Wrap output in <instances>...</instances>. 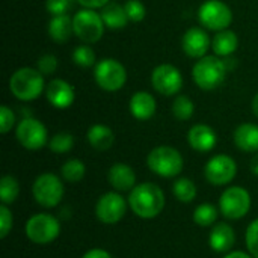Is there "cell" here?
<instances>
[{
  "mask_svg": "<svg viewBox=\"0 0 258 258\" xmlns=\"http://www.w3.org/2000/svg\"><path fill=\"white\" fill-rule=\"evenodd\" d=\"M86 138L89 145L97 151H107L109 148H112L115 142V135L112 128L104 124H94L88 130Z\"/></svg>",
  "mask_w": 258,
  "mask_h": 258,
  "instance_id": "obj_22",
  "label": "cell"
},
{
  "mask_svg": "<svg viewBox=\"0 0 258 258\" xmlns=\"http://www.w3.org/2000/svg\"><path fill=\"white\" fill-rule=\"evenodd\" d=\"M94 79L97 85L109 92L119 91L127 82V71L121 62L112 57L101 59L94 70Z\"/></svg>",
  "mask_w": 258,
  "mask_h": 258,
  "instance_id": "obj_10",
  "label": "cell"
},
{
  "mask_svg": "<svg viewBox=\"0 0 258 258\" xmlns=\"http://www.w3.org/2000/svg\"><path fill=\"white\" fill-rule=\"evenodd\" d=\"M85 174H86V166L80 159H68L60 168V177L68 183L82 181Z\"/></svg>",
  "mask_w": 258,
  "mask_h": 258,
  "instance_id": "obj_29",
  "label": "cell"
},
{
  "mask_svg": "<svg viewBox=\"0 0 258 258\" xmlns=\"http://www.w3.org/2000/svg\"><path fill=\"white\" fill-rule=\"evenodd\" d=\"M74 33L73 18L70 15H54L48 23V35L54 42H67Z\"/></svg>",
  "mask_w": 258,
  "mask_h": 258,
  "instance_id": "obj_24",
  "label": "cell"
},
{
  "mask_svg": "<svg viewBox=\"0 0 258 258\" xmlns=\"http://www.w3.org/2000/svg\"><path fill=\"white\" fill-rule=\"evenodd\" d=\"M14 124H15V115H14L12 109L8 106H2L0 107V132H2V135L9 133V130H12Z\"/></svg>",
  "mask_w": 258,
  "mask_h": 258,
  "instance_id": "obj_38",
  "label": "cell"
},
{
  "mask_svg": "<svg viewBox=\"0 0 258 258\" xmlns=\"http://www.w3.org/2000/svg\"><path fill=\"white\" fill-rule=\"evenodd\" d=\"M249 169H251V172L258 177V154H255L254 157H252V160H251V165H249Z\"/></svg>",
  "mask_w": 258,
  "mask_h": 258,
  "instance_id": "obj_42",
  "label": "cell"
},
{
  "mask_svg": "<svg viewBox=\"0 0 258 258\" xmlns=\"http://www.w3.org/2000/svg\"><path fill=\"white\" fill-rule=\"evenodd\" d=\"M128 207L141 219H154L165 209V194L156 183L147 181L136 184L128 192Z\"/></svg>",
  "mask_w": 258,
  "mask_h": 258,
  "instance_id": "obj_1",
  "label": "cell"
},
{
  "mask_svg": "<svg viewBox=\"0 0 258 258\" xmlns=\"http://www.w3.org/2000/svg\"><path fill=\"white\" fill-rule=\"evenodd\" d=\"M107 181L116 192H130L136 186V172L127 163H113L107 171Z\"/></svg>",
  "mask_w": 258,
  "mask_h": 258,
  "instance_id": "obj_19",
  "label": "cell"
},
{
  "mask_svg": "<svg viewBox=\"0 0 258 258\" xmlns=\"http://www.w3.org/2000/svg\"><path fill=\"white\" fill-rule=\"evenodd\" d=\"M45 98L56 109H68L76 98L74 88L62 79H54L45 86Z\"/></svg>",
  "mask_w": 258,
  "mask_h": 258,
  "instance_id": "obj_16",
  "label": "cell"
},
{
  "mask_svg": "<svg viewBox=\"0 0 258 258\" xmlns=\"http://www.w3.org/2000/svg\"><path fill=\"white\" fill-rule=\"evenodd\" d=\"M73 26H74V35L86 44H94L100 41L106 27L101 14L95 12V9H88V8L80 9L74 14Z\"/></svg>",
  "mask_w": 258,
  "mask_h": 258,
  "instance_id": "obj_8",
  "label": "cell"
},
{
  "mask_svg": "<svg viewBox=\"0 0 258 258\" xmlns=\"http://www.w3.org/2000/svg\"><path fill=\"white\" fill-rule=\"evenodd\" d=\"M252 206L251 194L242 186L227 187L219 198V212L230 221H239L245 218Z\"/></svg>",
  "mask_w": 258,
  "mask_h": 258,
  "instance_id": "obj_7",
  "label": "cell"
},
{
  "mask_svg": "<svg viewBox=\"0 0 258 258\" xmlns=\"http://www.w3.org/2000/svg\"><path fill=\"white\" fill-rule=\"evenodd\" d=\"M73 2L74 0H47L45 8L53 17L54 15H65L71 9Z\"/></svg>",
  "mask_w": 258,
  "mask_h": 258,
  "instance_id": "obj_37",
  "label": "cell"
},
{
  "mask_svg": "<svg viewBox=\"0 0 258 258\" xmlns=\"http://www.w3.org/2000/svg\"><path fill=\"white\" fill-rule=\"evenodd\" d=\"M73 60L83 68H89L97 65L95 60V51L89 47V45H79L74 48L73 51Z\"/></svg>",
  "mask_w": 258,
  "mask_h": 258,
  "instance_id": "obj_32",
  "label": "cell"
},
{
  "mask_svg": "<svg viewBox=\"0 0 258 258\" xmlns=\"http://www.w3.org/2000/svg\"><path fill=\"white\" fill-rule=\"evenodd\" d=\"M245 242L248 252L254 258H258V218L248 225L245 233Z\"/></svg>",
  "mask_w": 258,
  "mask_h": 258,
  "instance_id": "obj_33",
  "label": "cell"
},
{
  "mask_svg": "<svg viewBox=\"0 0 258 258\" xmlns=\"http://www.w3.org/2000/svg\"><path fill=\"white\" fill-rule=\"evenodd\" d=\"M228 67L225 60L216 56H204L197 60L192 68V79L203 91H213L219 88L227 79Z\"/></svg>",
  "mask_w": 258,
  "mask_h": 258,
  "instance_id": "obj_4",
  "label": "cell"
},
{
  "mask_svg": "<svg viewBox=\"0 0 258 258\" xmlns=\"http://www.w3.org/2000/svg\"><path fill=\"white\" fill-rule=\"evenodd\" d=\"M74 147V136L68 132H59L48 141V148L54 154H65Z\"/></svg>",
  "mask_w": 258,
  "mask_h": 258,
  "instance_id": "obj_31",
  "label": "cell"
},
{
  "mask_svg": "<svg viewBox=\"0 0 258 258\" xmlns=\"http://www.w3.org/2000/svg\"><path fill=\"white\" fill-rule=\"evenodd\" d=\"M237 47H239V38H237L236 32H233L230 29L218 32L212 41V48L218 57L231 56L237 50Z\"/></svg>",
  "mask_w": 258,
  "mask_h": 258,
  "instance_id": "obj_23",
  "label": "cell"
},
{
  "mask_svg": "<svg viewBox=\"0 0 258 258\" xmlns=\"http://www.w3.org/2000/svg\"><path fill=\"white\" fill-rule=\"evenodd\" d=\"M82 258H113L106 249H103V248H92V249H89V251H86Z\"/></svg>",
  "mask_w": 258,
  "mask_h": 258,
  "instance_id": "obj_39",
  "label": "cell"
},
{
  "mask_svg": "<svg viewBox=\"0 0 258 258\" xmlns=\"http://www.w3.org/2000/svg\"><path fill=\"white\" fill-rule=\"evenodd\" d=\"M128 207V201L121 195V192L112 190L103 194L95 204V216L104 225H115L121 222L125 216Z\"/></svg>",
  "mask_w": 258,
  "mask_h": 258,
  "instance_id": "obj_9",
  "label": "cell"
},
{
  "mask_svg": "<svg viewBox=\"0 0 258 258\" xmlns=\"http://www.w3.org/2000/svg\"><path fill=\"white\" fill-rule=\"evenodd\" d=\"M172 194H174V197L180 203L189 204V203H192L197 198L198 190H197V184L190 178H187V177H178L174 181V184H172Z\"/></svg>",
  "mask_w": 258,
  "mask_h": 258,
  "instance_id": "obj_26",
  "label": "cell"
},
{
  "mask_svg": "<svg viewBox=\"0 0 258 258\" xmlns=\"http://www.w3.org/2000/svg\"><path fill=\"white\" fill-rule=\"evenodd\" d=\"M195 104L187 95H178L175 97L172 103V113L178 121H189L194 116Z\"/></svg>",
  "mask_w": 258,
  "mask_h": 258,
  "instance_id": "obj_30",
  "label": "cell"
},
{
  "mask_svg": "<svg viewBox=\"0 0 258 258\" xmlns=\"http://www.w3.org/2000/svg\"><path fill=\"white\" fill-rule=\"evenodd\" d=\"M83 8H88V9H97V8H104L109 0H77Z\"/></svg>",
  "mask_w": 258,
  "mask_h": 258,
  "instance_id": "obj_40",
  "label": "cell"
},
{
  "mask_svg": "<svg viewBox=\"0 0 258 258\" xmlns=\"http://www.w3.org/2000/svg\"><path fill=\"white\" fill-rule=\"evenodd\" d=\"M198 18L206 29L221 32L230 27L233 21V12L231 8L222 0H207L200 6Z\"/></svg>",
  "mask_w": 258,
  "mask_h": 258,
  "instance_id": "obj_11",
  "label": "cell"
},
{
  "mask_svg": "<svg viewBox=\"0 0 258 258\" xmlns=\"http://www.w3.org/2000/svg\"><path fill=\"white\" fill-rule=\"evenodd\" d=\"M14 225V216L9 210V206L2 204L0 206V239H6L12 230Z\"/></svg>",
  "mask_w": 258,
  "mask_h": 258,
  "instance_id": "obj_35",
  "label": "cell"
},
{
  "mask_svg": "<svg viewBox=\"0 0 258 258\" xmlns=\"http://www.w3.org/2000/svg\"><path fill=\"white\" fill-rule=\"evenodd\" d=\"M9 89L20 101L36 100L42 92H45L44 74L30 67L18 68L9 79Z\"/></svg>",
  "mask_w": 258,
  "mask_h": 258,
  "instance_id": "obj_2",
  "label": "cell"
},
{
  "mask_svg": "<svg viewBox=\"0 0 258 258\" xmlns=\"http://www.w3.org/2000/svg\"><path fill=\"white\" fill-rule=\"evenodd\" d=\"M252 113L258 118V94H255V97L252 98Z\"/></svg>",
  "mask_w": 258,
  "mask_h": 258,
  "instance_id": "obj_43",
  "label": "cell"
},
{
  "mask_svg": "<svg viewBox=\"0 0 258 258\" xmlns=\"http://www.w3.org/2000/svg\"><path fill=\"white\" fill-rule=\"evenodd\" d=\"M101 18L104 21V26L109 29H122L130 21L124 6L110 2L104 8H101Z\"/></svg>",
  "mask_w": 258,
  "mask_h": 258,
  "instance_id": "obj_25",
  "label": "cell"
},
{
  "mask_svg": "<svg viewBox=\"0 0 258 258\" xmlns=\"http://www.w3.org/2000/svg\"><path fill=\"white\" fill-rule=\"evenodd\" d=\"M212 45V41L207 32L201 27H190L181 38L183 51L192 59H201L207 56V51Z\"/></svg>",
  "mask_w": 258,
  "mask_h": 258,
  "instance_id": "obj_15",
  "label": "cell"
},
{
  "mask_svg": "<svg viewBox=\"0 0 258 258\" xmlns=\"http://www.w3.org/2000/svg\"><path fill=\"white\" fill-rule=\"evenodd\" d=\"M187 142L192 150L198 153H209L216 147L218 135L207 124H195L187 133Z\"/></svg>",
  "mask_w": 258,
  "mask_h": 258,
  "instance_id": "obj_18",
  "label": "cell"
},
{
  "mask_svg": "<svg viewBox=\"0 0 258 258\" xmlns=\"http://www.w3.org/2000/svg\"><path fill=\"white\" fill-rule=\"evenodd\" d=\"M38 70L44 74V76H50L54 74V71L57 70V57L54 54H42L38 59Z\"/></svg>",
  "mask_w": 258,
  "mask_h": 258,
  "instance_id": "obj_36",
  "label": "cell"
},
{
  "mask_svg": "<svg viewBox=\"0 0 258 258\" xmlns=\"http://www.w3.org/2000/svg\"><path fill=\"white\" fill-rule=\"evenodd\" d=\"M209 245L218 254H228L236 245V231L227 222H216L209 234Z\"/></svg>",
  "mask_w": 258,
  "mask_h": 258,
  "instance_id": "obj_17",
  "label": "cell"
},
{
  "mask_svg": "<svg viewBox=\"0 0 258 258\" xmlns=\"http://www.w3.org/2000/svg\"><path fill=\"white\" fill-rule=\"evenodd\" d=\"M15 136L20 145L29 151H38L48 144V133L45 125L36 118H23L17 128Z\"/></svg>",
  "mask_w": 258,
  "mask_h": 258,
  "instance_id": "obj_12",
  "label": "cell"
},
{
  "mask_svg": "<svg viewBox=\"0 0 258 258\" xmlns=\"http://www.w3.org/2000/svg\"><path fill=\"white\" fill-rule=\"evenodd\" d=\"M151 85L159 94H162L165 97H172L181 91L183 76L177 67H174L171 63H162L153 70Z\"/></svg>",
  "mask_w": 258,
  "mask_h": 258,
  "instance_id": "obj_14",
  "label": "cell"
},
{
  "mask_svg": "<svg viewBox=\"0 0 258 258\" xmlns=\"http://www.w3.org/2000/svg\"><path fill=\"white\" fill-rule=\"evenodd\" d=\"M24 231L32 243L48 245L60 236V222L50 213H36L27 219Z\"/></svg>",
  "mask_w": 258,
  "mask_h": 258,
  "instance_id": "obj_6",
  "label": "cell"
},
{
  "mask_svg": "<svg viewBox=\"0 0 258 258\" xmlns=\"http://www.w3.org/2000/svg\"><path fill=\"white\" fill-rule=\"evenodd\" d=\"M224 258H254L249 252H243V251H230L228 254H225Z\"/></svg>",
  "mask_w": 258,
  "mask_h": 258,
  "instance_id": "obj_41",
  "label": "cell"
},
{
  "mask_svg": "<svg viewBox=\"0 0 258 258\" xmlns=\"http://www.w3.org/2000/svg\"><path fill=\"white\" fill-rule=\"evenodd\" d=\"M237 174V163L228 154L213 156L204 166V177L213 186H228Z\"/></svg>",
  "mask_w": 258,
  "mask_h": 258,
  "instance_id": "obj_13",
  "label": "cell"
},
{
  "mask_svg": "<svg viewBox=\"0 0 258 258\" xmlns=\"http://www.w3.org/2000/svg\"><path fill=\"white\" fill-rule=\"evenodd\" d=\"M20 195V183L14 175H3L0 180V201L5 206H11Z\"/></svg>",
  "mask_w": 258,
  "mask_h": 258,
  "instance_id": "obj_28",
  "label": "cell"
},
{
  "mask_svg": "<svg viewBox=\"0 0 258 258\" xmlns=\"http://www.w3.org/2000/svg\"><path fill=\"white\" fill-rule=\"evenodd\" d=\"M147 165L153 174L162 178H175L181 174L184 168V160L177 148L160 145L148 153Z\"/></svg>",
  "mask_w": 258,
  "mask_h": 258,
  "instance_id": "obj_3",
  "label": "cell"
},
{
  "mask_svg": "<svg viewBox=\"0 0 258 258\" xmlns=\"http://www.w3.org/2000/svg\"><path fill=\"white\" fill-rule=\"evenodd\" d=\"M65 194L62 177L53 172L39 174L32 184V197L42 209H54L60 204Z\"/></svg>",
  "mask_w": 258,
  "mask_h": 258,
  "instance_id": "obj_5",
  "label": "cell"
},
{
  "mask_svg": "<svg viewBox=\"0 0 258 258\" xmlns=\"http://www.w3.org/2000/svg\"><path fill=\"white\" fill-rule=\"evenodd\" d=\"M219 209L210 203H203L200 204L195 210H194V222L198 227L207 228V227H213L218 221V215H219Z\"/></svg>",
  "mask_w": 258,
  "mask_h": 258,
  "instance_id": "obj_27",
  "label": "cell"
},
{
  "mask_svg": "<svg viewBox=\"0 0 258 258\" xmlns=\"http://www.w3.org/2000/svg\"><path fill=\"white\" fill-rule=\"evenodd\" d=\"M128 109H130V113L138 121H148L156 115L157 103H156V98L150 92L139 91L132 95Z\"/></svg>",
  "mask_w": 258,
  "mask_h": 258,
  "instance_id": "obj_20",
  "label": "cell"
},
{
  "mask_svg": "<svg viewBox=\"0 0 258 258\" xmlns=\"http://www.w3.org/2000/svg\"><path fill=\"white\" fill-rule=\"evenodd\" d=\"M234 144L239 150L245 153H257L258 151V125L252 122L240 124L234 130Z\"/></svg>",
  "mask_w": 258,
  "mask_h": 258,
  "instance_id": "obj_21",
  "label": "cell"
},
{
  "mask_svg": "<svg viewBox=\"0 0 258 258\" xmlns=\"http://www.w3.org/2000/svg\"><path fill=\"white\" fill-rule=\"evenodd\" d=\"M124 9L127 12L128 20L133 21V23L142 21L145 18V15H147V9H145L144 3L139 2V0H128V2H125Z\"/></svg>",
  "mask_w": 258,
  "mask_h": 258,
  "instance_id": "obj_34",
  "label": "cell"
}]
</instances>
